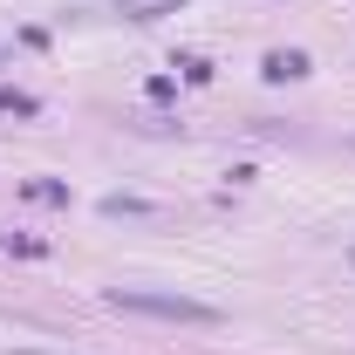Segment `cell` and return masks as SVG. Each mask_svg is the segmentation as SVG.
<instances>
[{"label":"cell","instance_id":"obj_1","mask_svg":"<svg viewBox=\"0 0 355 355\" xmlns=\"http://www.w3.org/2000/svg\"><path fill=\"white\" fill-rule=\"evenodd\" d=\"M110 308L123 314H150V321H184V328H212L219 308L191 301V294H164V287H110Z\"/></svg>","mask_w":355,"mask_h":355},{"label":"cell","instance_id":"obj_2","mask_svg":"<svg viewBox=\"0 0 355 355\" xmlns=\"http://www.w3.org/2000/svg\"><path fill=\"white\" fill-rule=\"evenodd\" d=\"M301 76H308V55L301 48H273L266 55V83H301Z\"/></svg>","mask_w":355,"mask_h":355},{"label":"cell","instance_id":"obj_3","mask_svg":"<svg viewBox=\"0 0 355 355\" xmlns=\"http://www.w3.org/2000/svg\"><path fill=\"white\" fill-rule=\"evenodd\" d=\"M0 110H7V116H42V103H35L28 89H7V83H0Z\"/></svg>","mask_w":355,"mask_h":355},{"label":"cell","instance_id":"obj_4","mask_svg":"<svg viewBox=\"0 0 355 355\" xmlns=\"http://www.w3.org/2000/svg\"><path fill=\"white\" fill-rule=\"evenodd\" d=\"M28 198H42V205H69V184H55V178H35V184H28Z\"/></svg>","mask_w":355,"mask_h":355},{"label":"cell","instance_id":"obj_5","mask_svg":"<svg viewBox=\"0 0 355 355\" xmlns=\"http://www.w3.org/2000/svg\"><path fill=\"white\" fill-rule=\"evenodd\" d=\"M103 212H110V219H123V212H130V219H144L150 205H144V198H103Z\"/></svg>","mask_w":355,"mask_h":355},{"label":"cell","instance_id":"obj_6","mask_svg":"<svg viewBox=\"0 0 355 355\" xmlns=\"http://www.w3.org/2000/svg\"><path fill=\"white\" fill-rule=\"evenodd\" d=\"M21 355H42V349H21Z\"/></svg>","mask_w":355,"mask_h":355},{"label":"cell","instance_id":"obj_7","mask_svg":"<svg viewBox=\"0 0 355 355\" xmlns=\"http://www.w3.org/2000/svg\"><path fill=\"white\" fill-rule=\"evenodd\" d=\"M0 62H7V55H0Z\"/></svg>","mask_w":355,"mask_h":355}]
</instances>
